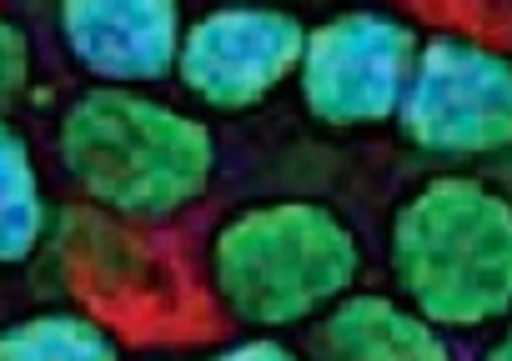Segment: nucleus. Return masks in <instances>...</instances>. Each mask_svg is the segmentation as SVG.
Here are the masks:
<instances>
[{"label":"nucleus","mask_w":512,"mask_h":361,"mask_svg":"<svg viewBox=\"0 0 512 361\" xmlns=\"http://www.w3.org/2000/svg\"><path fill=\"white\" fill-rule=\"evenodd\" d=\"M201 361H312V356H302L292 341H282V331H246V336L206 351Z\"/></svg>","instance_id":"obj_12"},{"label":"nucleus","mask_w":512,"mask_h":361,"mask_svg":"<svg viewBox=\"0 0 512 361\" xmlns=\"http://www.w3.org/2000/svg\"><path fill=\"white\" fill-rule=\"evenodd\" d=\"M307 31L312 26L277 0H226L186 21L176 81L196 106L216 116H246L282 86H297Z\"/></svg>","instance_id":"obj_6"},{"label":"nucleus","mask_w":512,"mask_h":361,"mask_svg":"<svg viewBox=\"0 0 512 361\" xmlns=\"http://www.w3.org/2000/svg\"><path fill=\"white\" fill-rule=\"evenodd\" d=\"M397 136L407 141V151L452 171L507 161L512 156V56L462 31L422 36L397 111Z\"/></svg>","instance_id":"obj_4"},{"label":"nucleus","mask_w":512,"mask_h":361,"mask_svg":"<svg viewBox=\"0 0 512 361\" xmlns=\"http://www.w3.org/2000/svg\"><path fill=\"white\" fill-rule=\"evenodd\" d=\"M477 361H512V316L482 341V351H477Z\"/></svg>","instance_id":"obj_13"},{"label":"nucleus","mask_w":512,"mask_h":361,"mask_svg":"<svg viewBox=\"0 0 512 361\" xmlns=\"http://www.w3.org/2000/svg\"><path fill=\"white\" fill-rule=\"evenodd\" d=\"M422 36L407 16L377 6L332 11L307 31L297 101L327 131H372L397 121Z\"/></svg>","instance_id":"obj_5"},{"label":"nucleus","mask_w":512,"mask_h":361,"mask_svg":"<svg viewBox=\"0 0 512 361\" xmlns=\"http://www.w3.org/2000/svg\"><path fill=\"white\" fill-rule=\"evenodd\" d=\"M312 361H457L452 331L392 291H352L312 336Z\"/></svg>","instance_id":"obj_8"},{"label":"nucleus","mask_w":512,"mask_h":361,"mask_svg":"<svg viewBox=\"0 0 512 361\" xmlns=\"http://www.w3.org/2000/svg\"><path fill=\"white\" fill-rule=\"evenodd\" d=\"M0 361H126V351L91 311L51 306L0 326Z\"/></svg>","instance_id":"obj_10"},{"label":"nucleus","mask_w":512,"mask_h":361,"mask_svg":"<svg viewBox=\"0 0 512 361\" xmlns=\"http://www.w3.org/2000/svg\"><path fill=\"white\" fill-rule=\"evenodd\" d=\"M277 6H292V11H302V6H337V0H277Z\"/></svg>","instance_id":"obj_14"},{"label":"nucleus","mask_w":512,"mask_h":361,"mask_svg":"<svg viewBox=\"0 0 512 361\" xmlns=\"http://www.w3.org/2000/svg\"><path fill=\"white\" fill-rule=\"evenodd\" d=\"M367 251L357 226L307 196L251 201L216 221L206 241V291L246 331L317 326L357 291Z\"/></svg>","instance_id":"obj_2"},{"label":"nucleus","mask_w":512,"mask_h":361,"mask_svg":"<svg viewBox=\"0 0 512 361\" xmlns=\"http://www.w3.org/2000/svg\"><path fill=\"white\" fill-rule=\"evenodd\" d=\"M56 36L91 86L151 91L176 76L186 11L181 0H56Z\"/></svg>","instance_id":"obj_7"},{"label":"nucleus","mask_w":512,"mask_h":361,"mask_svg":"<svg viewBox=\"0 0 512 361\" xmlns=\"http://www.w3.org/2000/svg\"><path fill=\"white\" fill-rule=\"evenodd\" d=\"M387 276L442 331L512 316V191L482 171H432L387 216Z\"/></svg>","instance_id":"obj_3"},{"label":"nucleus","mask_w":512,"mask_h":361,"mask_svg":"<svg viewBox=\"0 0 512 361\" xmlns=\"http://www.w3.org/2000/svg\"><path fill=\"white\" fill-rule=\"evenodd\" d=\"M31 76H36L31 36L11 11H0V116H11L21 106V96L31 91Z\"/></svg>","instance_id":"obj_11"},{"label":"nucleus","mask_w":512,"mask_h":361,"mask_svg":"<svg viewBox=\"0 0 512 361\" xmlns=\"http://www.w3.org/2000/svg\"><path fill=\"white\" fill-rule=\"evenodd\" d=\"M51 236V201L31 136L0 116V266H26Z\"/></svg>","instance_id":"obj_9"},{"label":"nucleus","mask_w":512,"mask_h":361,"mask_svg":"<svg viewBox=\"0 0 512 361\" xmlns=\"http://www.w3.org/2000/svg\"><path fill=\"white\" fill-rule=\"evenodd\" d=\"M66 181L116 221L166 226L206 201L221 151L216 131L156 91L86 86L56 121Z\"/></svg>","instance_id":"obj_1"}]
</instances>
